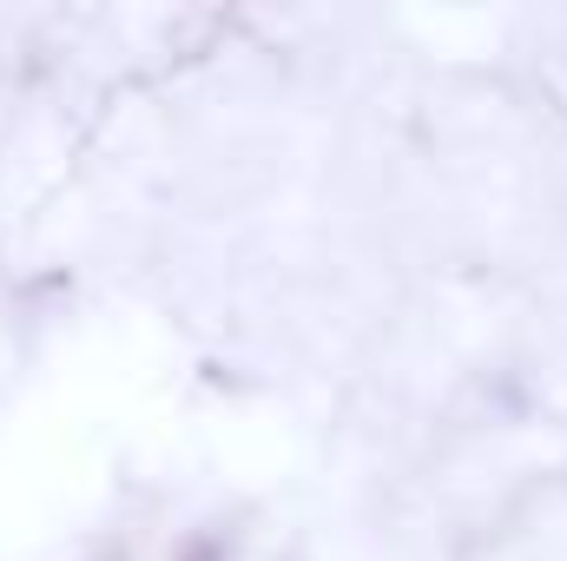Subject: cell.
Returning a JSON list of instances; mask_svg holds the SVG:
<instances>
[{
  "label": "cell",
  "instance_id": "1",
  "mask_svg": "<svg viewBox=\"0 0 567 561\" xmlns=\"http://www.w3.org/2000/svg\"><path fill=\"white\" fill-rule=\"evenodd\" d=\"M178 561H218V542H205V536H192V542L178 549Z\"/></svg>",
  "mask_w": 567,
  "mask_h": 561
}]
</instances>
